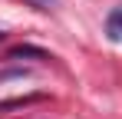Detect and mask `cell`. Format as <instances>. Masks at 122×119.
Here are the masks:
<instances>
[{"mask_svg":"<svg viewBox=\"0 0 122 119\" xmlns=\"http://www.w3.org/2000/svg\"><path fill=\"white\" fill-rule=\"evenodd\" d=\"M10 60H20V56H33V60H53L46 50H40V46H30V43H20V46H13L10 53H7Z\"/></svg>","mask_w":122,"mask_h":119,"instance_id":"obj_1","label":"cell"},{"mask_svg":"<svg viewBox=\"0 0 122 119\" xmlns=\"http://www.w3.org/2000/svg\"><path fill=\"white\" fill-rule=\"evenodd\" d=\"M33 7H40V10H50V7H56V0H30Z\"/></svg>","mask_w":122,"mask_h":119,"instance_id":"obj_5","label":"cell"},{"mask_svg":"<svg viewBox=\"0 0 122 119\" xmlns=\"http://www.w3.org/2000/svg\"><path fill=\"white\" fill-rule=\"evenodd\" d=\"M106 30H109V37H112V40H122V10H112V13H109Z\"/></svg>","mask_w":122,"mask_h":119,"instance_id":"obj_3","label":"cell"},{"mask_svg":"<svg viewBox=\"0 0 122 119\" xmlns=\"http://www.w3.org/2000/svg\"><path fill=\"white\" fill-rule=\"evenodd\" d=\"M26 76V70L20 66H10V70H0V83H7V79H23Z\"/></svg>","mask_w":122,"mask_h":119,"instance_id":"obj_4","label":"cell"},{"mask_svg":"<svg viewBox=\"0 0 122 119\" xmlns=\"http://www.w3.org/2000/svg\"><path fill=\"white\" fill-rule=\"evenodd\" d=\"M43 93H30V96H17V99H3L0 103V113H7V109H20V106H33V103H43Z\"/></svg>","mask_w":122,"mask_h":119,"instance_id":"obj_2","label":"cell"}]
</instances>
